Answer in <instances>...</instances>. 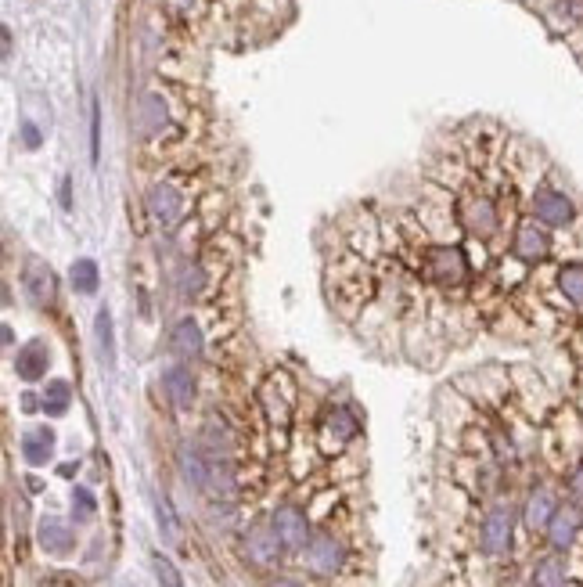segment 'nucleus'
Listing matches in <instances>:
<instances>
[{"mask_svg":"<svg viewBox=\"0 0 583 587\" xmlns=\"http://www.w3.org/2000/svg\"><path fill=\"white\" fill-rule=\"evenodd\" d=\"M378 289H382V278H378L375 260L353 253L350 245L324 256V292L339 317L353 321L357 314H364L375 303Z\"/></svg>","mask_w":583,"mask_h":587,"instance_id":"obj_1","label":"nucleus"},{"mask_svg":"<svg viewBox=\"0 0 583 587\" xmlns=\"http://www.w3.org/2000/svg\"><path fill=\"white\" fill-rule=\"evenodd\" d=\"M414 274L425 285H436V289H472L476 271H472V260L465 253V242H432L418 253L414 263Z\"/></svg>","mask_w":583,"mask_h":587,"instance_id":"obj_2","label":"nucleus"},{"mask_svg":"<svg viewBox=\"0 0 583 587\" xmlns=\"http://www.w3.org/2000/svg\"><path fill=\"white\" fill-rule=\"evenodd\" d=\"M411 213L418 217L429 242H450L454 235H465L458 224V191L440 188V184H425Z\"/></svg>","mask_w":583,"mask_h":587,"instance_id":"obj_3","label":"nucleus"},{"mask_svg":"<svg viewBox=\"0 0 583 587\" xmlns=\"http://www.w3.org/2000/svg\"><path fill=\"white\" fill-rule=\"evenodd\" d=\"M526 213H530L533 220H540L544 227H551V231L558 235V231H566V227L573 224L576 217H580V213H583V202L576 199L573 188L558 184L555 170H551L548 181L526 195Z\"/></svg>","mask_w":583,"mask_h":587,"instance_id":"obj_4","label":"nucleus"},{"mask_svg":"<svg viewBox=\"0 0 583 587\" xmlns=\"http://www.w3.org/2000/svg\"><path fill=\"white\" fill-rule=\"evenodd\" d=\"M501 170L522 195H530L533 188H540V184L548 181L555 166H551L548 152L540 145H533L530 137H508V148L501 155Z\"/></svg>","mask_w":583,"mask_h":587,"instance_id":"obj_5","label":"nucleus"},{"mask_svg":"<svg viewBox=\"0 0 583 587\" xmlns=\"http://www.w3.org/2000/svg\"><path fill=\"white\" fill-rule=\"evenodd\" d=\"M335 227H339L342 242L350 245L353 253L368 256L375 263L382 260V253H386V231H382V217H375L368 206L342 209Z\"/></svg>","mask_w":583,"mask_h":587,"instance_id":"obj_6","label":"nucleus"},{"mask_svg":"<svg viewBox=\"0 0 583 587\" xmlns=\"http://www.w3.org/2000/svg\"><path fill=\"white\" fill-rule=\"evenodd\" d=\"M508 253H515L522 263H530V267L551 263L555 260V231L544 227L540 220H533L530 213H522V220L512 231V242H508Z\"/></svg>","mask_w":583,"mask_h":587,"instance_id":"obj_7","label":"nucleus"},{"mask_svg":"<svg viewBox=\"0 0 583 587\" xmlns=\"http://www.w3.org/2000/svg\"><path fill=\"white\" fill-rule=\"evenodd\" d=\"M144 209H148V217L159 231L173 235L184 227V217H188V199H184V191L177 188L173 181H155L152 188L144 191Z\"/></svg>","mask_w":583,"mask_h":587,"instance_id":"obj_8","label":"nucleus"},{"mask_svg":"<svg viewBox=\"0 0 583 587\" xmlns=\"http://www.w3.org/2000/svg\"><path fill=\"white\" fill-rule=\"evenodd\" d=\"M18 281H22V292H26V299L36 310H47L58 296V278H54L51 263L40 260V256H26Z\"/></svg>","mask_w":583,"mask_h":587,"instance_id":"obj_9","label":"nucleus"},{"mask_svg":"<svg viewBox=\"0 0 583 587\" xmlns=\"http://www.w3.org/2000/svg\"><path fill=\"white\" fill-rule=\"evenodd\" d=\"M170 127V101L162 98L159 91H144L134 105V130L144 141H155V137L166 134Z\"/></svg>","mask_w":583,"mask_h":587,"instance_id":"obj_10","label":"nucleus"},{"mask_svg":"<svg viewBox=\"0 0 583 587\" xmlns=\"http://www.w3.org/2000/svg\"><path fill=\"white\" fill-rule=\"evenodd\" d=\"M512 537H515V512L512 508H490L483 519V526H479V548L486 551V555H504V551L512 548Z\"/></svg>","mask_w":583,"mask_h":587,"instance_id":"obj_11","label":"nucleus"},{"mask_svg":"<svg viewBox=\"0 0 583 587\" xmlns=\"http://www.w3.org/2000/svg\"><path fill=\"white\" fill-rule=\"evenodd\" d=\"M270 526L281 537L285 551H303L310 544V519H306L303 508L296 505H281L278 512L270 515Z\"/></svg>","mask_w":583,"mask_h":587,"instance_id":"obj_12","label":"nucleus"},{"mask_svg":"<svg viewBox=\"0 0 583 587\" xmlns=\"http://www.w3.org/2000/svg\"><path fill=\"white\" fill-rule=\"evenodd\" d=\"M303 559L317 577H332V573L342 569V562H346V548L335 541L332 533H317V537H310V544L303 548Z\"/></svg>","mask_w":583,"mask_h":587,"instance_id":"obj_13","label":"nucleus"},{"mask_svg":"<svg viewBox=\"0 0 583 587\" xmlns=\"http://www.w3.org/2000/svg\"><path fill=\"white\" fill-rule=\"evenodd\" d=\"M483 278L494 281L504 296H515V292H522L526 285H530L533 267H530V263H522L515 253H501L494 260V267H490V274H483Z\"/></svg>","mask_w":583,"mask_h":587,"instance_id":"obj_14","label":"nucleus"},{"mask_svg":"<svg viewBox=\"0 0 583 587\" xmlns=\"http://www.w3.org/2000/svg\"><path fill=\"white\" fill-rule=\"evenodd\" d=\"M281 551H285V544H281V537L274 533V526H252L249 533H245V559L252 562V566L260 569H270L274 562L281 559Z\"/></svg>","mask_w":583,"mask_h":587,"instance_id":"obj_15","label":"nucleus"},{"mask_svg":"<svg viewBox=\"0 0 583 587\" xmlns=\"http://www.w3.org/2000/svg\"><path fill=\"white\" fill-rule=\"evenodd\" d=\"M170 350L177 353V361H198L206 353V332L195 317H180L177 325L170 328Z\"/></svg>","mask_w":583,"mask_h":587,"instance_id":"obj_16","label":"nucleus"},{"mask_svg":"<svg viewBox=\"0 0 583 587\" xmlns=\"http://www.w3.org/2000/svg\"><path fill=\"white\" fill-rule=\"evenodd\" d=\"M580 526H583V512L576 505H558L555 519L548 523V530H544V537H548V544L555 551H569L576 544V537H580Z\"/></svg>","mask_w":583,"mask_h":587,"instance_id":"obj_17","label":"nucleus"},{"mask_svg":"<svg viewBox=\"0 0 583 587\" xmlns=\"http://www.w3.org/2000/svg\"><path fill=\"white\" fill-rule=\"evenodd\" d=\"M47 368H51V346L44 339H29L26 346H18L15 353V375L22 382H36L44 379Z\"/></svg>","mask_w":583,"mask_h":587,"instance_id":"obj_18","label":"nucleus"},{"mask_svg":"<svg viewBox=\"0 0 583 587\" xmlns=\"http://www.w3.org/2000/svg\"><path fill=\"white\" fill-rule=\"evenodd\" d=\"M555 512H558L555 490H551V487H537V490H530L526 505H522V523H526V530L544 533L551 519H555Z\"/></svg>","mask_w":583,"mask_h":587,"instance_id":"obj_19","label":"nucleus"},{"mask_svg":"<svg viewBox=\"0 0 583 587\" xmlns=\"http://www.w3.org/2000/svg\"><path fill=\"white\" fill-rule=\"evenodd\" d=\"M162 389H166V400H170L173 407H180V411H188L191 404H195V375H191L188 364H170V368L162 371Z\"/></svg>","mask_w":583,"mask_h":587,"instance_id":"obj_20","label":"nucleus"},{"mask_svg":"<svg viewBox=\"0 0 583 587\" xmlns=\"http://www.w3.org/2000/svg\"><path fill=\"white\" fill-rule=\"evenodd\" d=\"M173 285H177L180 299H202L206 296V289L213 285V274H209V267L202 260H184L177 267V278H173Z\"/></svg>","mask_w":583,"mask_h":587,"instance_id":"obj_21","label":"nucleus"},{"mask_svg":"<svg viewBox=\"0 0 583 587\" xmlns=\"http://www.w3.org/2000/svg\"><path fill=\"white\" fill-rule=\"evenodd\" d=\"M36 541H40V548L47 551V555H69L72 551V526L65 523V519H58V515H44L40 519V526H36Z\"/></svg>","mask_w":583,"mask_h":587,"instance_id":"obj_22","label":"nucleus"},{"mask_svg":"<svg viewBox=\"0 0 583 587\" xmlns=\"http://www.w3.org/2000/svg\"><path fill=\"white\" fill-rule=\"evenodd\" d=\"M555 289L566 296V303L576 314H583V260H558Z\"/></svg>","mask_w":583,"mask_h":587,"instance_id":"obj_23","label":"nucleus"},{"mask_svg":"<svg viewBox=\"0 0 583 587\" xmlns=\"http://www.w3.org/2000/svg\"><path fill=\"white\" fill-rule=\"evenodd\" d=\"M54 443H58V436H54L51 425H33V429H26V436H22V458H26L29 465H47V461L54 458Z\"/></svg>","mask_w":583,"mask_h":587,"instance_id":"obj_24","label":"nucleus"},{"mask_svg":"<svg viewBox=\"0 0 583 587\" xmlns=\"http://www.w3.org/2000/svg\"><path fill=\"white\" fill-rule=\"evenodd\" d=\"M566 580H569V566H566V559H562V551H555V555H544V559L533 566L530 584L533 587H566Z\"/></svg>","mask_w":583,"mask_h":587,"instance_id":"obj_25","label":"nucleus"},{"mask_svg":"<svg viewBox=\"0 0 583 587\" xmlns=\"http://www.w3.org/2000/svg\"><path fill=\"white\" fill-rule=\"evenodd\" d=\"M209 465H213V458H206V454L195 451V447H184V451H180V476L188 479L195 490H206Z\"/></svg>","mask_w":583,"mask_h":587,"instance_id":"obj_26","label":"nucleus"},{"mask_svg":"<svg viewBox=\"0 0 583 587\" xmlns=\"http://www.w3.org/2000/svg\"><path fill=\"white\" fill-rule=\"evenodd\" d=\"M69 285L80 296H94L98 292V285H101V271H98V263L90 260V256H80V260H72V267H69Z\"/></svg>","mask_w":583,"mask_h":587,"instance_id":"obj_27","label":"nucleus"},{"mask_svg":"<svg viewBox=\"0 0 583 587\" xmlns=\"http://www.w3.org/2000/svg\"><path fill=\"white\" fill-rule=\"evenodd\" d=\"M555 260H583V213L555 235Z\"/></svg>","mask_w":583,"mask_h":587,"instance_id":"obj_28","label":"nucleus"},{"mask_svg":"<svg viewBox=\"0 0 583 587\" xmlns=\"http://www.w3.org/2000/svg\"><path fill=\"white\" fill-rule=\"evenodd\" d=\"M69 404H72V389H69V382H62V379L47 382L44 397H40V407H44L47 415H51V418H62L65 411H69Z\"/></svg>","mask_w":583,"mask_h":587,"instance_id":"obj_29","label":"nucleus"},{"mask_svg":"<svg viewBox=\"0 0 583 587\" xmlns=\"http://www.w3.org/2000/svg\"><path fill=\"white\" fill-rule=\"evenodd\" d=\"M94 332H98V346H101V357L108 364H116V335H112V310L101 307L94 314Z\"/></svg>","mask_w":583,"mask_h":587,"instance_id":"obj_30","label":"nucleus"},{"mask_svg":"<svg viewBox=\"0 0 583 587\" xmlns=\"http://www.w3.org/2000/svg\"><path fill=\"white\" fill-rule=\"evenodd\" d=\"M202 440H206V447H209V454H213V458H227V454H231V447H234V440H231V433H227L224 422H220V425L209 422Z\"/></svg>","mask_w":583,"mask_h":587,"instance_id":"obj_31","label":"nucleus"},{"mask_svg":"<svg viewBox=\"0 0 583 587\" xmlns=\"http://www.w3.org/2000/svg\"><path fill=\"white\" fill-rule=\"evenodd\" d=\"M328 433H339V440H353L357 436V418L346 407H335L332 415H328Z\"/></svg>","mask_w":583,"mask_h":587,"instance_id":"obj_32","label":"nucleus"},{"mask_svg":"<svg viewBox=\"0 0 583 587\" xmlns=\"http://www.w3.org/2000/svg\"><path fill=\"white\" fill-rule=\"evenodd\" d=\"M101 163V101H90V166Z\"/></svg>","mask_w":583,"mask_h":587,"instance_id":"obj_33","label":"nucleus"},{"mask_svg":"<svg viewBox=\"0 0 583 587\" xmlns=\"http://www.w3.org/2000/svg\"><path fill=\"white\" fill-rule=\"evenodd\" d=\"M94 512H98V501H94V494H90L87 487L72 490V515H76V519H90Z\"/></svg>","mask_w":583,"mask_h":587,"instance_id":"obj_34","label":"nucleus"},{"mask_svg":"<svg viewBox=\"0 0 583 587\" xmlns=\"http://www.w3.org/2000/svg\"><path fill=\"white\" fill-rule=\"evenodd\" d=\"M152 566H155V577H159V584H162V587H184V580H180L177 566H173V562L166 559V555H155Z\"/></svg>","mask_w":583,"mask_h":587,"instance_id":"obj_35","label":"nucleus"},{"mask_svg":"<svg viewBox=\"0 0 583 587\" xmlns=\"http://www.w3.org/2000/svg\"><path fill=\"white\" fill-rule=\"evenodd\" d=\"M159 526L162 530H166V537H170V541H177V519H173V508H170V501H166V497H159Z\"/></svg>","mask_w":583,"mask_h":587,"instance_id":"obj_36","label":"nucleus"},{"mask_svg":"<svg viewBox=\"0 0 583 587\" xmlns=\"http://www.w3.org/2000/svg\"><path fill=\"white\" fill-rule=\"evenodd\" d=\"M18 130H22V145H26V148H40V141H44V137H40V130H36L29 119H22V123H18Z\"/></svg>","mask_w":583,"mask_h":587,"instance_id":"obj_37","label":"nucleus"},{"mask_svg":"<svg viewBox=\"0 0 583 587\" xmlns=\"http://www.w3.org/2000/svg\"><path fill=\"white\" fill-rule=\"evenodd\" d=\"M569 490H573V497L583 501V461L573 469V476H569Z\"/></svg>","mask_w":583,"mask_h":587,"instance_id":"obj_38","label":"nucleus"},{"mask_svg":"<svg viewBox=\"0 0 583 587\" xmlns=\"http://www.w3.org/2000/svg\"><path fill=\"white\" fill-rule=\"evenodd\" d=\"M162 4H166L173 15H191V8H195V0H162Z\"/></svg>","mask_w":583,"mask_h":587,"instance_id":"obj_39","label":"nucleus"},{"mask_svg":"<svg viewBox=\"0 0 583 587\" xmlns=\"http://www.w3.org/2000/svg\"><path fill=\"white\" fill-rule=\"evenodd\" d=\"M65 213H72V177H62V195H58Z\"/></svg>","mask_w":583,"mask_h":587,"instance_id":"obj_40","label":"nucleus"},{"mask_svg":"<svg viewBox=\"0 0 583 587\" xmlns=\"http://www.w3.org/2000/svg\"><path fill=\"white\" fill-rule=\"evenodd\" d=\"M270 587H306L303 580H292V577H285V580H274Z\"/></svg>","mask_w":583,"mask_h":587,"instance_id":"obj_41","label":"nucleus"},{"mask_svg":"<svg viewBox=\"0 0 583 587\" xmlns=\"http://www.w3.org/2000/svg\"><path fill=\"white\" fill-rule=\"evenodd\" d=\"M15 343V332H11V325H4V346Z\"/></svg>","mask_w":583,"mask_h":587,"instance_id":"obj_42","label":"nucleus"},{"mask_svg":"<svg viewBox=\"0 0 583 587\" xmlns=\"http://www.w3.org/2000/svg\"><path fill=\"white\" fill-rule=\"evenodd\" d=\"M576 58H580V69H583V47H580V51H576Z\"/></svg>","mask_w":583,"mask_h":587,"instance_id":"obj_43","label":"nucleus"}]
</instances>
